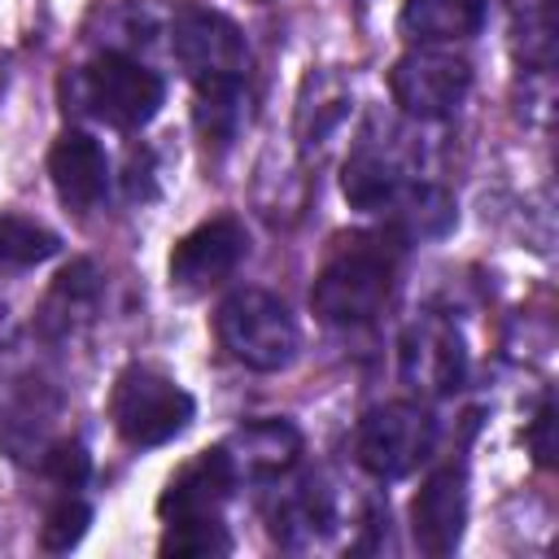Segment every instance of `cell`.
Returning <instances> with one entry per match:
<instances>
[{"label":"cell","mask_w":559,"mask_h":559,"mask_svg":"<svg viewBox=\"0 0 559 559\" xmlns=\"http://www.w3.org/2000/svg\"><path fill=\"white\" fill-rule=\"evenodd\" d=\"M197 127L205 140L227 144L240 127V87H210L197 92Z\"/></svg>","instance_id":"obj_22"},{"label":"cell","mask_w":559,"mask_h":559,"mask_svg":"<svg viewBox=\"0 0 559 559\" xmlns=\"http://www.w3.org/2000/svg\"><path fill=\"white\" fill-rule=\"evenodd\" d=\"M240 472L227 454V445H210L197 459H188L162 489L157 498V515L170 520H197V515H218V507L231 498Z\"/></svg>","instance_id":"obj_10"},{"label":"cell","mask_w":559,"mask_h":559,"mask_svg":"<svg viewBox=\"0 0 559 559\" xmlns=\"http://www.w3.org/2000/svg\"><path fill=\"white\" fill-rule=\"evenodd\" d=\"M231 537L218 524V515H197V520H170L166 537H162V555L175 559H210V555H227Z\"/></svg>","instance_id":"obj_20"},{"label":"cell","mask_w":559,"mask_h":559,"mask_svg":"<svg viewBox=\"0 0 559 559\" xmlns=\"http://www.w3.org/2000/svg\"><path fill=\"white\" fill-rule=\"evenodd\" d=\"M341 192L354 210H389L402 201L406 192V179H402V166L376 148V144H358L349 157H345V170H341Z\"/></svg>","instance_id":"obj_17"},{"label":"cell","mask_w":559,"mask_h":559,"mask_svg":"<svg viewBox=\"0 0 559 559\" xmlns=\"http://www.w3.org/2000/svg\"><path fill=\"white\" fill-rule=\"evenodd\" d=\"M432 441H437V424H432L428 406L384 402V406H371L362 415L358 437H354V454L376 480H397L432 454Z\"/></svg>","instance_id":"obj_6"},{"label":"cell","mask_w":559,"mask_h":559,"mask_svg":"<svg viewBox=\"0 0 559 559\" xmlns=\"http://www.w3.org/2000/svg\"><path fill=\"white\" fill-rule=\"evenodd\" d=\"M467 87H472V66L463 57H454L450 48L419 44L406 57H397L389 70V92H393L397 109L419 122L450 118L463 105Z\"/></svg>","instance_id":"obj_7"},{"label":"cell","mask_w":559,"mask_h":559,"mask_svg":"<svg viewBox=\"0 0 559 559\" xmlns=\"http://www.w3.org/2000/svg\"><path fill=\"white\" fill-rule=\"evenodd\" d=\"M245 253H249V231L240 227V218L218 214V218H205V223H197L188 236L175 240L166 271H170V284H175V288H183V293H205L210 284L227 280V275L240 266Z\"/></svg>","instance_id":"obj_9"},{"label":"cell","mask_w":559,"mask_h":559,"mask_svg":"<svg viewBox=\"0 0 559 559\" xmlns=\"http://www.w3.org/2000/svg\"><path fill=\"white\" fill-rule=\"evenodd\" d=\"M480 22H485V0H406L397 17L402 35L428 48L472 39Z\"/></svg>","instance_id":"obj_16"},{"label":"cell","mask_w":559,"mask_h":559,"mask_svg":"<svg viewBox=\"0 0 559 559\" xmlns=\"http://www.w3.org/2000/svg\"><path fill=\"white\" fill-rule=\"evenodd\" d=\"M214 332L218 345L249 371H284L301 345L293 310L266 288L231 293L214 314Z\"/></svg>","instance_id":"obj_2"},{"label":"cell","mask_w":559,"mask_h":559,"mask_svg":"<svg viewBox=\"0 0 559 559\" xmlns=\"http://www.w3.org/2000/svg\"><path fill=\"white\" fill-rule=\"evenodd\" d=\"M467 524V476L463 467H437L411 502V537L424 555H450Z\"/></svg>","instance_id":"obj_11"},{"label":"cell","mask_w":559,"mask_h":559,"mask_svg":"<svg viewBox=\"0 0 559 559\" xmlns=\"http://www.w3.org/2000/svg\"><path fill=\"white\" fill-rule=\"evenodd\" d=\"M48 179L70 210H92L109 192V157L87 131H61L48 148Z\"/></svg>","instance_id":"obj_13"},{"label":"cell","mask_w":559,"mask_h":559,"mask_svg":"<svg viewBox=\"0 0 559 559\" xmlns=\"http://www.w3.org/2000/svg\"><path fill=\"white\" fill-rule=\"evenodd\" d=\"M61 249L57 231H48L35 218H17V214H0V266H39Z\"/></svg>","instance_id":"obj_19"},{"label":"cell","mask_w":559,"mask_h":559,"mask_svg":"<svg viewBox=\"0 0 559 559\" xmlns=\"http://www.w3.org/2000/svg\"><path fill=\"white\" fill-rule=\"evenodd\" d=\"M393 271H397V249L384 245V236H354L323 262L310 288V306L332 328L371 323L393 293Z\"/></svg>","instance_id":"obj_1"},{"label":"cell","mask_w":559,"mask_h":559,"mask_svg":"<svg viewBox=\"0 0 559 559\" xmlns=\"http://www.w3.org/2000/svg\"><path fill=\"white\" fill-rule=\"evenodd\" d=\"M87 524H92V507H87V502H79L74 493H66V498L44 515L39 546H44V550H52V555H66V550H74V546L83 542Z\"/></svg>","instance_id":"obj_21"},{"label":"cell","mask_w":559,"mask_h":559,"mask_svg":"<svg viewBox=\"0 0 559 559\" xmlns=\"http://www.w3.org/2000/svg\"><path fill=\"white\" fill-rule=\"evenodd\" d=\"M192 415H197L192 393L153 367H127L114 380L109 419L127 445H140V450L166 445L192 424Z\"/></svg>","instance_id":"obj_3"},{"label":"cell","mask_w":559,"mask_h":559,"mask_svg":"<svg viewBox=\"0 0 559 559\" xmlns=\"http://www.w3.org/2000/svg\"><path fill=\"white\" fill-rule=\"evenodd\" d=\"M345 105H349V92H345L332 74H310V79H306V92H301V109H297V135H301V148L323 144V140L341 127Z\"/></svg>","instance_id":"obj_18"},{"label":"cell","mask_w":559,"mask_h":559,"mask_svg":"<svg viewBox=\"0 0 559 559\" xmlns=\"http://www.w3.org/2000/svg\"><path fill=\"white\" fill-rule=\"evenodd\" d=\"M397 371L419 397L454 393L467 371V349L459 328L437 310H424L419 319H411L397 341Z\"/></svg>","instance_id":"obj_8"},{"label":"cell","mask_w":559,"mask_h":559,"mask_svg":"<svg viewBox=\"0 0 559 559\" xmlns=\"http://www.w3.org/2000/svg\"><path fill=\"white\" fill-rule=\"evenodd\" d=\"M528 450L542 467H555V406L550 402H542L528 424Z\"/></svg>","instance_id":"obj_24"},{"label":"cell","mask_w":559,"mask_h":559,"mask_svg":"<svg viewBox=\"0 0 559 559\" xmlns=\"http://www.w3.org/2000/svg\"><path fill=\"white\" fill-rule=\"evenodd\" d=\"M96 306H100V271H96L87 258H79V262H70V266L52 280V288L44 293L39 314H35V328H39V336H48V341H66V336H74L83 323H92Z\"/></svg>","instance_id":"obj_14"},{"label":"cell","mask_w":559,"mask_h":559,"mask_svg":"<svg viewBox=\"0 0 559 559\" xmlns=\"http://www.w3.org/2000/svg\"><path fill=\"white\" fill-rule=\"evenodd\" d=\"M170 48H175L183 74L197 83V92L240 87V79L249 70V44H245L240 26L218 9H201V4L179 9L170 22Z\"/></svg>","instance_id":"obj_5"},{"label":"cell","mask_w":559,"mask_h":559,"mask_svg":"<svg viewBox=\"0 0 559 559\" xmlns=\"http://www.w3.org/2000/svg\"><path fill=\"white\" fill-rule=\"evenodd\" d=\"M236 472L240 476H258V480H275L284 476L297 454H301V432L288 419H253L245 428L231 432V441H223Z\"/></svg>","instance_id":"obj_15"},{"label":"cell","mask_w":559,"mask_h":559,"mask_svg":"<svg viewBox=\"0 0 559 559\" xmlns=\"http://www.w3.org/2000/svg\"><path fill=\"white\" fill-rule=\"evenodd\" d=\"M262 515H266V528L280 546L288 550H301V546H314L323 533H332L336 524V507H332V493L319 476H297V480H280L271 489V498L262 502Z\"/></svg>","instance_id":"obj_12"},{"label":"cell","mask_w":559,"mask_h":559,"mask_svg":"<svg viewBox=\"0 0 559 559\" xmlns=\"http://www.w3.org/2000/svg\"><path fill=\"white\" fill-rule=\"evenodd\" d=\"M87 472H92V463H87L83 441H57V445H48V454H44V476H48L61 493H74V489L87 480Z\"/></svg>","instance_id":"obj_23"},{"label":"cell","mask_w":559,"mask_h":559,"mask_svg":"<svg viewBox=\"0 0 559 559\" xmlns=\"http://www.w3.org/2000/svg\"><path fill=\"white\" fill-rule=\"evenodd\" d=\"M74 92L92 118H100L118 131H140L144 122H153V114L166 100L162 74L127 52H105L92 66H83Z\"/></svg>","instance_id":"obj_4"}]
</instances>
